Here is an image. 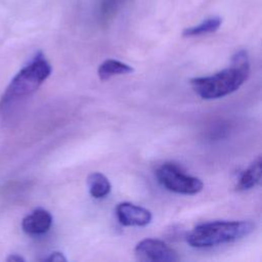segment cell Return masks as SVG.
I'll return each instance as SVG.
<instances>
[{"label":"cell","mask_w":262,"mask_h":262,"mask_svg":"<svg viewBox=\"0 0 262 262\" xmlns=\"http://www.w3.org/2000/svg\"><path fill=\"white\" fill-rule=\"evenodd\" d=\"M134 254L137 260L144 262H174L178 260V255L174 249L161 239L145 238L140 241Z\"/></svg>","instance_id":"5"},{"label":"cell","mask_w":262,"mask_h":262,"mask_svg":"<svg viewBox=\"0 0 262 262\" xmlns=\"http://www.w3.org/2000/svg\"><path fill=\"white\" fill-rule=\"evenodd\" d=\"M262 174V161L259 156L251 165L242 173L238 182L235 186L236 190L244 191L255 187L261 181Z\"/></svg>","instance_id":"8"},{"label":"cell","mask_w":262,"mask_h":262,"mask_svg":"<svg viewBox=\"0 0 262 262\" xmlns=\"http://www.w3.org/2000/svg\"><path fill=\"white\" fill-rule=\"evenodd\" d=\"M52 225V216L45 209L38 208L23 219V230L29 234H43Z\"/></svg>","instance_id":"7"},{"label":"cell","mask_w":262,"mask_h":262,"mask_svg":"<svg viewBox=\"0 0 262 262\" xmlns=\"http://www.w3.org/2000/svg\"><path fill=\"white\" fill-rule=\"evenodd\" d=\"M250 62L246 50H239L231 58V66L214 75L190 80L194 92L203 99H216L237 90L248 79Z\"/></svg>","instance_id":"1"},{"label":"cell","mask_w":262,"mask_h":262,"mask_svg":"<svg viewBox=\"0 0 262 262\" xmlns=\"http://www.w3.org/2000/svg\"><path fill=\"white\" fill-rule=\"evenodd\" d=\"M116 214L124 226H145L152 218L149 210L128 202L120 203L116 208Z\"/></svg>","instance_id":"6"},{"label":"cell","mask_w":262,"mask_h":262,"mask_svg":"<svg viewBox=\"0 0 262 262\" xmlns=\"http://www.w3.org/2000/svg\"><path fill=\"white\" fill-rule=\"evenodd\" d=\"M255 230L251 221H213L195 226L187 236L193 248H211L244 238Z\"/></svg>","instance_id":"2"},{"label":"cell","mask_w":262,"mask_h":262,"mask_svg":"<svg viewBox=\"0 0 262 262\" xmlns=\"http://www.w3.org/2000/svg\"><path fill=\"white\" fill-rule=\"evenodd\" d=\"M156 176L162 186L179 194H195L204 186L201 179L186 174L173 163L161 165L156 172Z\"/></svg>","instance_id":"4"},{"label":"cell","mask_w":262,"mask_h":262,"mask_svg":"<svg viewBox=\"0 0 262 262\" xmlns=\"http://www.w3.org/2000/svg\"><path fill=\"white\" fill-rule=\"evenodd\" d=\"M44 260L45 261H52V262H64V261H67V258L60 252H53L47 258H45Z\"/></svg>","instance_id":"12"},{"label":"cell","mask_w":262,"mask_h":262,"mask_svg":"<svg viewBox=\"0 0 262 262\" xmlns=\"http://www.w3.org/2000/svg\"><path fill=\"white\" fill-rule=\"evenodd\" d=\"M222 19L219 16H211L204 19L196 26L189 27L183 30L182 35L184 37H195L216 32L221 26Z\"/></svg>","instance_id":"11"},{"label":"cell","mask_w":262,"mask_h":262,"mask_svg":"<svg viewBox=\"0 0 262 262\" xmlns=\"http://www.w3.org/2000/svg\"><path fill=\"white\" fill-rule=\"evenodd\" d=\"M133 72V68L117 59H106L98 68L97 74L100 80H108L113 76L125 75Z\"/></svg>","instance_id":"10"},{"label":"cell","mask_w":262,"mask_h":262,"mask_svg":"<svg viewBox=\"0 0 262 262\" xmlns=\"http://www.w3.org/2000/svg\"><path fill=\"white\" fill-rule=\"evenodd\" d=\"M51 66L42 52L24 67L11 80L1 98V107L32 94L50 76Z\"/></svg>","instance_id":"3"},{"label":"cell","mask_w":262,"mask_h":262,"mask_svg":"<svg viewBox=\"0 0 262 262\" xmlns=\"http://www.w3.org/2000/svg\"><path fill=\"white\" fill-rule=\"evenodd\" d=\"M7 260H8V261H16V262H20V261H24L25 259H24V258H21L20 256L13 255V256H10Z\"/></svg>","instance_id":"13"},{"label":"cell","mask_w":262,"mask_h":262,"mask_svg":"<svg viewBox=\"0 0 262 262\" xmlns=\"http://www.w3.org/2000/svg\"><path fill=\"white\" fill-rule=\"evenodd\" d=\"M87 184L90 194L94 199L105 198L112 189L108 179L99 172H93L87 177Z\"/></svg>","instance_id":"9"}]
</instances>
